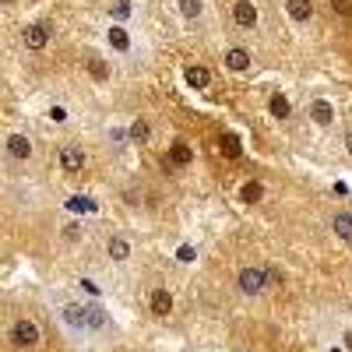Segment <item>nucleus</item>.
Wrapping results in <instances>:
<instances>
[{
    "mask_svg": "<svg viewBox=\"0 0 352 352\" xmlns=\"http://www.w3.org/2000/svg\"><path fill=\"white\" fill-rule=\"evenodd\" d=\"M8 335H11V342H14L18 349H32V345H39V324H36V320H28V317L14 320Z\"/></svg>",
    "mask_w": 352,
    "mask_h": 352,
    "instance_id": "nucleus-1",
    "label": "nucleus"
},
{
    "mask_svg": "<svg viewBox=\"0 0 352 352\" xmlns=\"http://www.w3.org/2000/svg\"><path fill=\"white\" fill-rule=\"evenodd\" d=\"M236 285H240L243 296H261L264 285H268V272H261V268H240Z\"/></svg>",
    "mask_w": 352,
    "mask_h": 352,
    "instance_id": "nucleus-2",
    "label": "nucleus"
},
{
    "mask_svg": "<svg viewBox=\"0 0 352 352\" xmlns=\"http://www.w3.org/2000/svg\"><path fill=\"white\" fill-rule=\"evenodd\" d=\"M60 317H64V328H67L71 335L88 331V307H81V303H64V307H60Z\"/></svg>",
    "mask_w": 352,
    "mask_h": 352,
    "instance_id": "nucleus-3",
    "label": "nucleus"
},
{
    "mask_svg": "<svg viewBox=\"0 0 352 352\" xmlns=\"http://www.w3.org/2000/svg\"><path fill=\"white\" fill-rule=\"evenodd\" d=\"M21 43L28 50H46L50 46V28L46 25H28L25 32H21Z\"/></svg>",
    "mask_w": 352,
    "mask_h": 352,
    "instance_id": "nucleus-4",
    "label": "nucleus"
},
{
    "mask_svg": "<svg viewBox=\"0 0 352 352\" xmlns=\"http://www.w3.org/2000/svg\"><path fill=\"white\" fill-rule=\"evenodd\" d=\"M232 21L243 25V28H254L257 25V8L250 4V0H236V4H232Z\"/></svg>",
    "mask_w": 352,
    "mask_h": 352,
    "instance_id": "nucleus-5",
    "label": "nucleus"
},
{
    "mask_svg": "<svg viewBox=\"0 0 352 352\" xmlns=\"http://www.w3.org/2000/svg\"><path fill=\"white\" fill-rule=\"evenodd\" d=\"M310 120H314V124H320V127H328V124L335 120L331 102H328V99H314V102H310Z\"/></svg>",
    "mask_w": 352,
    "mask_h": 352,
    "instance_id": "nucleus-6",
    "label": "nucleus"
},
{
    "mask_svg": "<svg viewBox=\"0 0 352 352\" xmlns=\"http://www.w3.org/2000/svg\"><path fill=\"white\" fill-rule=\"evenodd\" d=\"M226 67H229V71H236V74L250 71V53H247V50H240V46L226 50Z\"/></svg>",
    "mask_w": 352,
    "mask_h": 352,
    "instance_id": "nucleus-7",
    "label": "nucleus"
},
{
    "mask_svg": "<svg viewBox=\"0 0 352 352\" xmlns=\"http://www.w3.org/2000/svg\"><path fill=\"white\" fill-rule=\"evenodd\" d=\"M8 155L11 159H28L32 155V141H28L25 134H11L8 138Z\"/></svg>",
    "mask_w": 352,
    "mask_h": 352,
    "instance_id": "nucleus-8",
    "label": "nucleus"
},
{
    "mask_svg": "<svg viewBox=\"0 0 352 352\" xmlns=\"http://www.w3.org/2000/svg\"><path fill=\"white\" fill-rule=\"evenodd\" d=\"M184 81H187L190 88H208V85H212V71L201 67V64H194V67L184 71Z\"/></svg>",
    "mask_w": 352,
    "mask_h": 352,
    "instance_id": "nucleus-9",
    "label": "nucleus"
},
{
    "mask_svg": "<svg viewBox=\"0 0 352 352\" xmlns=\"http://www.w3.org/2000/svg\"><path fill=\"white\" fill-rule=\"evenodd\" d=\"M148 307H152V314L169 317V314H173V296H169L166 289H155V292H152V300H148Z\"/></svg>",
    "mask_w": 352,
    "mask_h": 352,
    "instance_id": "nucleus-10",
    "label": "nucleus"
},
{
    "mask_svg": "<svg viewBox=\"0 0 352 352\" xmlns=\"http://www.w3.org/2000/svg\"><path fill=\"white\" fill-rule=\"evenodd\" d=\"M331 229H335V236H338V240L352 243V212H338V215L331 219Z\"/></svg>",
    "mask_w": 352,
    "mask_h": 352,
    "instance_id": "nucleus-11",
    "label": "nucleus"
},
{
    "mask_svg": "<svg viewBox=\"0 0 352 352\" xmlns=\"http://www.w3.org/2000/svg\"><path fill=\"white\" fill-rule=\"evenodd\" d=\"M285 11H289L292 21H310L314 4H310V0H285Z\"/></svg>",
    "mask_w": 352,
    "mask_h": 352,
    "instance_id": "nucleus-12",
    "label": "nucleus"
},
{
    "mask_svg": "<svg viewBox=\"0 0 352 352\" xmlns=\"http://www.w3.org/2000/svg\"><path fill=\"white\" fill-rule=\"evenodd\" d=\"M60 166H64L67 173H81L85 152H81V148H64V152H60Z\"/></svg>",
    "mask_w": 352,
    "mask_h": 352,
    "instance_id": "nucleus-13",
    "label": "nucleus"
},
{
    "mask_svg": "<svg viewBox=\"0 0 352 352\" xmlns=\"http://www.w3.org/2000/svg\"><path fill=\"white\" fill-rule=\"evenodd\" d=\"M264 197V184L261 180H247L243 187H240V201H247V204H257Z\"/></svg>",
    "mask_w": 352,
    "mask_h": 352,
    "instance_id": "nucleus-14",
    "label": "nucleus"
},
{
    "mask_svg": "<svg viewBox=\"0 0 352 352\" xmlns=\"http://www.w3.org/2000/svg\"><path fill=\"white\" fill-rule=\"evenodd\" d=\"M102 328H109L106 310H99L96 303H88V331H102Z\"/></svg>",
    "mask_w": 352,
    "mask_h": 352,
    "instance_id": "nucleus-15",
    "label": "nucleus"
},
{
    "mask_svg": "<svg viewBox=\"0 0 352 352\" xmlns=\"http://www.w3.org/2000/svg\"><path fill=\"white\" fill-rule=\"evenodd\" d=\"M106 250H109L113 261H127V257H131V243H127L124 236H113V240L106 243Z\"/></svg>",
    "mask_w": 352,
    "mask_h": 352,
    "instance_id": "nucleus-16",
    "label": "nucleus"
},
{
    "mask_svg": "<svg viewBox=\"0 0 352 352\" xmlns=\"http://www.w3.org/2000/svg\"><path fill=\"white\" fill-rule=\"evenodd\" d=\"M169 162H173V166H187V162H190V148H187L184 141H173V144H169Z\"/></svg>",
    "mask_w": 352,
    "mask_h": 352,
    "instance_id": "nucleus-17",
    "label": "nucleus"
},
{
    "mask_svg": "<svg viewBox=\"0 0 352 352\" xmlns=\"http://www.w3.org/2000/svg\"><path fill=\"white\" fill-rule=\"evenodd\" d=\"M222 152H226V159H240V152H243L240 134H222Z\"/></svg>",
    "mask_w": 352,
    "mask_h": 352,
    "instance_id": "nucleus-18",
    "label": "nucleus"
},
{
    "mask_svg": "<svg viewBox=\"0 0 352 352\" xmlns=\"http://www.w3.org/2000/svg\"><path fill=\"white\" fill-rule=\"evenodd\" d=\"M109 46H113V50H127V46H131V36L124 32L120 25H113V28H109Z\"/></svg>",
    "mask_w": 352,
    "mask_h": 352,
    "instance_id": "nucleus-19",
    "label": "nucleus"
},
{
    "mask_svg": "<svg viewBox=\"0 0 352 352\" xmlns=\"http://www.w3.org/2000/svg\"><path fill=\"white\" fill-rule=\"evenodd\" d=\"M127 134H131V141H138V144H141V141H148V134H152V127H148V120H134Z\"/></svg>",
    "mask_w": 352,
    "mask_h": 352,
    "instance_id": "nucleus-20",
    "label": "nucleus"
},
{
    "mask_svg": "<svg viewBox=\"0 0 352 352\" xmlns=\"http://www.w3.org/2000/svg\"><path fill=\"white\" fill-rule=\"evenodd\" d=\"M289 113H292L289 99H285V96H272V116H278V120H285Z\"/></svg>",
    "mask_w": 352,
    "mask_h": 352,
    "instance_id": "nucleus-21",
    "label": "nucleus"
},
{
    "mask_svg": "<svg viewBox=\"0 0 352 352\" xmlns=\"http://www.w3.org/2000/svg\"><path fill=\"white\" fill-rule=\"evenodd\" d=\"M88 74H92L96 81H106L109 78V64L106 60H88Z\"/></svg>",
    "mask_w": 352,
    "mask_h": 352,
    "instance_id": "nucleus-22",
    "label": "nucleus"
},
{
    "mask_svg": "<svg viewBox=\"0 0 352 352\" xmlns=\"http://www.w3.org/2000/svg\"><path fill=\"white\" fill-rule=\"evenodd\" d=\"M109 14H113V21H124V18H131V0H116Z\"/></svg>",
    "mask_w": 352,
    "mask_h": 352,
    "instance_id": "nucleus-23",
    "label": "nucleus"
},
{
    "mask_svg": "<svg viewBox=\"0 0 352 352\" xmlns=\"http://www.w3.org/2000/svg\"><path fill=\"white\" fill-rule=\"evenodd\" d=\"M180 11H184V18H197L201 14V0H180Z\"/></svg>",
    "mask_w": 352,
    "mask_h": 352,
    "instance_id": "nucleus-24",
    "label": "nucleus"
},
{
    "mask_svg": "<svg viewBox=\"0 0 352 352\" xmlns=\"http://www.w3.org/2000/svg\"><path fill=\"white\" fill-rule=\"evenodd\" d=\"M331 8H335V14L352 18V0H331Z\"/></svg>",
    "mask_w": 352,
    "mask_h": 352,
    "instance_id": "nucleus-25",
    "label": "nucleus"
},
{
    "mask_svg": "<svg viewBox=\"0 0 352 352\" xmlns=\"http://www.w3.org/2000/svg\"><path fill=\"white\" fill-rule=\"evenodd\" d=\"M176 257H180V261H194V250L190 247H180V254H176Z\"/></svg>",
    "mask_w": 352,
    "mask_h": 352,
    "instance_id": "nucleus-26",
    "label": "nucleus"
},
{
    "mask_svg": "<svg viewBox=\"0 0 352 352\" xmlns=\"http://www.w3.org/2000/svg\"><path fill=\"white\" fill-rule=\"evenodd\" d=\"M345 148H349V155H352V131L345 134Z\"/></svg>",
    "mask_w": 352,
    "mask_h": 352,
    "instance_id": "nucleus-27",
    "label": "nucleus"
},
{
    "mask_svg": "<svg viewBox=\"0 0 352 352\" xmlns=\"http://www.w3.org/2000/svg\"><path fill=\"white\" fill-rule=\"evenodd\" d=\"M345 349H352V331H349V335H345Z\"/></svg>",
    "mask_w": 352,
    "mask_h": 352,
    "instance_id": "nucleus-28",
    "label": "nucleus"
},
{
    "mask_svg": "<svg viewBox=\"0 0 352 352\" xmlns=\"http://www.w3.org/2000/svg\"><path fill=\"white\" fill-rule=\"evenodd\" d=\"M4 4H8V8H11V4H14V0H4Z\"/></svg>",
    "mask_w": 352,
    "mask_h": 352,
    "instance_id": "nucleus-29",
    "label": "nucleus"
}]
</instances>
